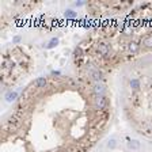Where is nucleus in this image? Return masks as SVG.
Segmentation results:
<instances>
[{"label":"nucleus","instance_id":"obj_3","mask_svg":"<svg viewBox=\"0 0 152 152\" xmlns=\"http://www.w3.org/2000/svg\"><path fill=\"white\" fill-rule=\"evenodd\" d=\"M91 76H92V79H94V80H96V83H99V81L103 79V75H102V72H100L99 69H92V71H91Z\"/></svg>","mask_w":152,"mask_h":152},{"label":"nucleus","instance_id":"obj_11","mask_svg":"<svg viewBox=\"0 0 152 152\" xmlns=\"http://www.w3.org/2000/svg\"><path fill=\"white\" fill-rule=\"evenodd\" d=\"M64 15H65V18H68V19H73V18H76V12H75V11H72V10H67Z\"/></svg>","mask_w":152,"mask_h":152},{"label":"nucleus","instance_id":"obj_15","mask_svg":"<svg viewBox=\"0 0 152 152\" xmlns=\"http://www.w3.org/2000/svg\"><path fill=\"white\" fill-rule=\"evenodd\" d=\"M84 4H86V2H76L75 3L76 7H80V6H84Z\"/></svg>","mask_w":152,"mask_h":152},{"label":"nucleus","instance_id":"obj_5","mask_svg":"<svg viewBox=\"0 0 152 152\" xmlns=\"http://www.w3.org/2000/svg\"><path fill=\"white\" fill-rule=\"evenodd\" d=\"M94 92L96 95H103V92H105V86H102L100 83H95L94 86Z\"/></svg>","mask_w":152,"mask_h":152},{"label":"nucleus","instance_id":"obj_8","mask_svg":"<svg viewBox=\"0 0 152 152\" xmlns=\"http://www.w3.org/2000/svg\"><path fill=\"white\" fill-rule=\"evenodd\" d=\"M58 45V38H52V40L49 41V44L46 45V49H53V48H56V46Z\"/></svg>","mask_w":152,"mask_h":152},{"label":"nucleus","instance_id":"obj_6","mask_svg":"<svg viewBox=\"0 0 152 152\" xmlns=\"http://www.w3.org/2000/svg\"><path fill=\"white\" fill-rule=\"evenodd\" d=\"M96 105H98L99 109L105 107V105H106V99H105L103 95H96Z\"/></svg>","mask_w":152,"mask_h":152},{"label":"nucleus","instance_id":"obj_4","mask_svg":"<svg viewBox=\"0 0 152 152\" xmlns=\"http://www.w3.org/2000/svg\"><path fill=\"white\" fill-rule=\"evenodd\" d=\"M4 98H6L7 102H14V100L18 98V91H8Z\"/></svg>","mask_w":152,"mask_h":152},{"label":"nucleus","instance_id":"obj_13","mask_svg":"<svg viewBox=\"0 0 152 152\" xmlns=\"http://www.w3.org/2000/svg\"><path fill=\"white\" fill-rule=\"evenodd\" d=\"M117 145V140L115 139H111V140H109V143H107V148H110V149H113Z\"/></svg>","mask_w":152,"mask_h":152},{"label":"nucleus","instance_id":"obj_2","mask_svg":"<svg viewBox=\"0 0 152 152\" xmlns=\"http://www.w3.org/2000/svg\"><path fill=\"white\" fill-rule=\"evenodd\" d=\"M128 148H129V149H133V151H139L140 148H141V144H140L139 140H129Z\"/></svg>","mask_w":152,"mask_h":152},{"label":"nucleus","instance_id":"obj_7","mask_svg":"<svg viewBox=\"0 0 152 152\" xmlns=\"http://www.w3.org/2000/svg\"><path fill=\"white\" fill-rule=\"evenodd\" d=\"M46 86V79L45 77H38V79L36 80V87L37 88H44Z\"/></svg>","mask_w":152,"mask_h":152},{"label":"nucleus","instance_id":"obj_1","mask_svg":"<svg viewBox=\"0 0 152 152\" xmlns=\"http://www.w3.org/2000/svg\"><path fill=\"white\" fill-rule=\"evenodd\" d=\"M129 86L133 90H139V88H141V80L137 79V77H132L129 80Z\"/></svg>","mask_w":152,"mask_h":152},{"label":"nucleus","instance_id":"obj_12","mask_svg":"<svg viewBox=\"0 0 152 152\" xmlns=\"http://www.w3.org/2000/svg\"><path fill=\"white\" fill-rule=\"evenodd\" d=\"M139 50V45L136 44V42H130L129 44V52L130 53H136Z\"/></svg>","mask_w":152,"mask_h":152},{"label":"nucleus","instance_id":"obj_10","mask_svg":"<svg viewBox=\"0 0 152 152\" xmlns=\"http://www.w3.org/2000/svg\"><path fill=\"white\" fill-rule=\"evenodd\" d=\"M143 45H145L147 48H152V36H145L144 37Z\"/></svg>","mask_w":152,"mask_h":152},{"label":"nucleus","instance_id":"obj_9","mask_svg":"<svg viewBox=\"0 0 152 152\" xmlns=\"http://www.w3.org/2000/svg\"><path fill=\"white\" fill-rule=\"evenodd\" d=\"M98 50H99V53H100V54L106 56V54L109 53V46H107V45H105V44H100V45L98 46Z\"/></svg>","mask_w":152,"mask_h":152},{"label":"nucleus","instance_id":"obj_14","mask_svg":"<svg viewBox=\"0 0 152 152\" xmlns=\"http://www.w3.org/2000/svg\"><path fill=\"white\" fill-rule=\"evenodd\" d=\"M19 41H21V37H19V36H16V37H14V40H12V42H14V44H18Z\"/></svg>","mask_w":152,"mask_h":152}]
</instances>
